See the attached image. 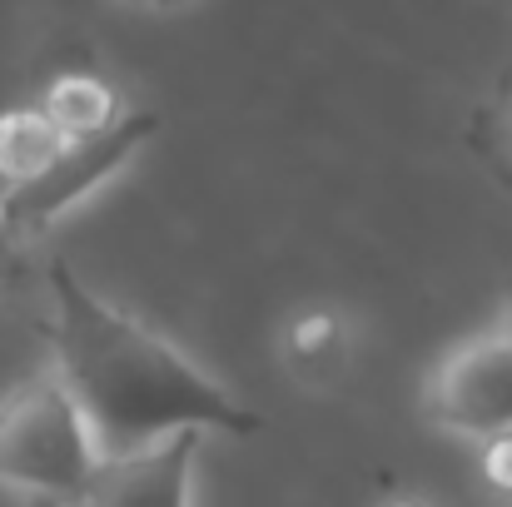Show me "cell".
<instances>
[{"mask_svg":"<svg viewBox=\"0 0 512 507\" xmlns=\"http://www.w3.org/2000/svg\"><path fill=\"white\" fill-rule=\"evenodd\" d=\"M478 145L493 160V169L503 174V184H512V80L493 95V105L478 115Z\"/></svg>","mask_w":512,"mask_h":507,"instance_id":"cell-9","label":"cell"},{"mask_svg":"<svg viewBox=\"0 0 512 507\" xmlns=\"http://www.w3.org/2000/svg\"><path fill=\"white\" fill-rule=\"evenodd\" d=\"M60 145H65V135L40 115V105H25V110H5L0 115V169L10 174V184L30 179Z\"/></svg>","mask_w":512,"mask_h":507,"instance_id":"cell-8","label":"cell"},{"mask_svg":"<svg viewBox=\"0 0 512 507\" xmlns=\"http://www.w3.org/2000/svg\"><path fill=\"white\" fill-rule=\"evenodd\" d=\"M483 483H488L498 498H512V433L483 443Z\"/></svg>","mask_w":512,"mask_h":507,"instance_id":"cell-10","label":"cell"},{"mask_svg":"<svg viewBox=\"0 0 512 507\" xmlns=\"http://www.w3.org/2000/svg\"><path fill=\"white\" fill-rule=\"evenodd\" d=\"M204 433H170L135 453L100 458L80 507H189Z\"/></svg>","mask_w":512,"mask_h":507,"instance_id":"cell-5","label":"cell"},{"mask_svg":"<svg viewBox=\"0 0 512 507\" xmlns=\"http://www.w3.org/2000/svg\"><path fill=\"white\" fill-rule=\"evenodd\" d=\"M130 5H145V10H174V5H189V0H130Z\"/></svg>","mask_w":512,"mask_h":507,"instance_id":"cell-11","label":"cell"},{"mask_svg":"<svg viewBox=\"0 0 512 507\" xmlns=\"http://www.w3.org/2000/svg\"><path fill=\"white\" fill-rule=\"evenodd\" d=\"M45 507H55V503H45Z\"/></svg>","mask_w":512,"mask_h":507,"instance_id":"cell-15","label":"cell"},{"mask_svg":"<svg viewBox=\"0 0 512 507\" xmlns=\"http://www.w3.org/2000/svg\"><path fill=\"white\" fill-rule=\"evenodd\" d=\"M383 507H433L428 498H393V503H383Z\"/></svg>","mask_w":512,"mask_h":507,"instance_id":"cell-12","label":"cell"},{"mask_svg":"<svg viewBox=\"0 0 512 507\" xmlns=\"http://www.w3.org/2000/svg\"><path fill=\"white\" fill-rule=\"evenodd\" d=\"M95 468L100 448L55 368L0 393V488L35 503L80 507Z\"/></svg>","mask_w":512,"mask_h":507,"instance_id":"cell-2","label":"cell"},{"mask_svg":"<svg viewBox=\"0 0 512 507\" xmlns=\"http://www.w3.org/2000/svg\"><path fill=\"white\" fill-rule=\"evenodd\" d=\"M10 189H15V184H10V174H5V169H0V204H5V199H10Z\"/></svg>","mask_w":512,"mask_h":507,"instance_id":"cell-13","label":"cell"},{"mask_svg":"<svg viewBox=\"0 0 512 507\" xmlns=\"http://www.w3.org/2000/svg\"><path fill=\"white\" fill-rule=\"evenodd\" d=\"M155 135H160V115L125 105V115H120L110 130L85 135V140H65L30 179H20V184L10 189V199L0 204L5 229L20 234V239L45 234V229H50L60 214H70L85 194H95L105 179H115Z\"/></svg>","mask_w":512,"mask_h":507,"instance_id":"cell-3","label":"cell"},{"mask_svg":"<svg viewBox=\"0 0 512 507\" xmlns=\"http://www.w3.org/2000/svg\"><path fill=\"white\" fill-rule=\"evenodd\" d=\"M423 408L438 428L488 443L512 433V338L503 329L453 343L423 388Z\"/></svg>","mask_w":512,"mask_h":507,"instance_id":"cell-4","label":"cell"},{"mask_svg":"<svg viewBox=\"0 0 512 507\" xmlns=\"http://www.w3.org/2000/svg\"><path fill=\"white\" fill-rule=\"evenodd\" d=\"M498 329H503V334L512 338V304H508V309H503V324H498Z\"/></svg>","mask_w":512,"mask_h":507,"instance_id":"cell-14","label":"cell"},{"mask_svg":"<svg viewBox=\"0 0 512 507\" xmlns=\"http://www.w3.org/2000/svg\"><path fill=\"white\" fill-rule=\"evenodd\" d=\"M35 105H40V115H45L65 140L100 135V130H110V125L125 115V105H120L115 85H110V80H100V75H85V70L55 75V80H50V90H45Z\"/></svg>","mask_w":512,"mask_h":507,"instance_id":"cell-6","label":"cell"},{"mask_svg":"<svg viewBox=\"0 0 512 507\" xmlns=\"http://www.w3.org/2000/svg\"><path fill=\"white\" fill-rule=\"evenodd\" d=\"M348 343H353V324L348 314L334 304H304L284 319V363L304 378H319V373H334L343 358H348Z\"/></svg>","mask_w":512,"mask_h":507,"instance_id":"cell-7","label":"cell"},{"mask_svg":"<svg viewBox=\"0 0 512 507\" xmlns=\"http://www.w3.org/2000/svg\"><path fill=\"white\" fill-rule=\"evenodd\" d=\"M45 289L55 373L85 413L100 458L135 453L170 433L249 438L264 428V418L239 393L155 334L140 314L95 294L65 259L50 264Z\"/></svg>","mask_w":512,"mask_h":507,"instance_id":"cell-1","label":"cell"}]
</instances>
